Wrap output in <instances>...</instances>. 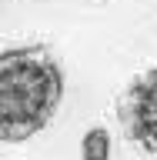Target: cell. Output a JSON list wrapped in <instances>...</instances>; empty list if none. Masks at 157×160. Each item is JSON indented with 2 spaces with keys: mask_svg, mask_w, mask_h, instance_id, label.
<instances>
[{
  "mask_svg": "<svg viewBox=\"0 0 157 160\" xmlns=\"http://www.w3.org/2000/svg\"><path fill=\"white\" fill-rule=\"evenodd\" d=\"M64 97V67L47 43L0 50V140L24 143L47 127Z\"/></svg>",
  "mask_w": 157,
  "mask_h": 160,
  "instance_id": "6da1fadb",
  "label": "cell"
},
{
  "mask_svg": "<svg viewBox=\"0 0 157 160\" xmlns=\"http://www.w3.org/2000/svg\"><path fill=\"white\" fill-rule=\"evenodd\" d=\"M117 123L130 143L157 153V67L144 70L117 93Z\"/></svg>",
  "mask_w": 157,
  "mask_h": 160,
  "instance_id": "7a4b0ae2",
  "label": "cell"
},
{
  "mask_svg": "<svg viewBox=\"0 0 157 160\" xmlns=\"http://www.w3.org/2000/svg\"><path fill=\"white\" fill-rule=\"evenodd\" d=\"M80 160H110V133L107 127H90L80 140Z\"/></svg>",
  "mask_w": 157,
  "mask_h": 160,
  "instance_id": "3957f363",
  "label": "cell"
}]
</instances>
